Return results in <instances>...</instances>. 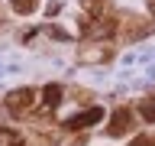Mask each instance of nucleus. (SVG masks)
Returning a JSON list of instances; mask_svg holds the SVG:
<instances>
[{"instance_id": "obj_5", "label": "nucleus", "mask_w": 155, "mask_h": 146, "mask_svg": "<svg viewBox=\"0 0 155 146\" xmlns=\"http://www.w3.org/2000/svg\"><path fill=\"white\" fill-rule=\"evenodd\" d=\"M42 101H45V107H55L58 101H61V88H58V85H48L45 91H42Z\"/></svg>"}, {"instance_id": "obj_4", "label": "nucleus", "mask_w": 155, "mask_h": 146, "mask_svg": "<svg viewBox=\"0 0 155 146\" xmlns=\"http://www.w3.org/2000/svg\"><path fill=\"white\" fill-rule=\"evenodd\" d=\"M126 120H129V110H116V114H113V127H110V133L120 136V133L126 130Z\"/></svg>"}, {"instance_id": "obj_3", "label": "nucleus", "mask_w": 155, "mask_h": 146, "mask_svg": "<svg viewBox=\"0 0 155 146\" xmlns=\"http://www.w3.org/2000/svg\"><path fill=\"white\" fill-rule=\"evenodd\" d=\"M110 33H113V23H110V19H100L97 26H87L84 29V36H110Z\"/></svg>"}, {"instance_id": "obj_6", "label": "nucleus", "mask_w": 155, "mask_h": 146, "mask_svg": "<svg viewBox=\"0 0 155 146\" xmlns=\"http://www.w3.org/2000/svg\"><path fill=\"white\" fill-rule=\"evenodd\" d=\"M36 3L39 0H13V10H16V13H32Z\"/></svg>"}, {"instance_id": "obj_1", "label": "nucleus", "mask_w": 155, "mask_h": 146, "mask_svg": "<svg viewBox=\"0 0 155 146\" xmlns=\"http://www.w3.org/2000/svg\"><path fill=\"white\" fill-rule=\"evenodd\" d=\"M32 97H36V91H32V88H19V91H13V94L7 97V107L13 110V114H23V110L32 104Z\"/></svg>"}, {"instance_id": "obj_2", "label": "nucleus", "mask_w": 155, "mask_h": 146, "mask_svg": "<svg viewBox=\"0 0 155 146\" xmlns=\"http://www.w3.org/2000/svg\"><path fill=\"white\" fill-rule=\"evenodd\" d=\"M100 117H104V110H100V107H91V110H84V114L71 117V120H68L65 127H68V130H81V127H91V123H97Z\"/></svg>"}]
</instances>
